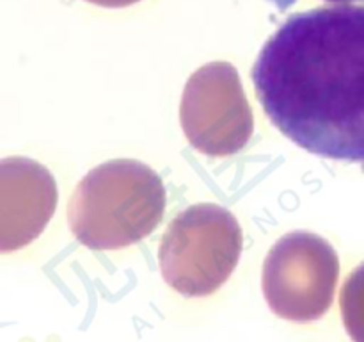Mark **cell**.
<instances>
[{
  "label": "cell",
  "mask_w": 364,
  "mask_h": 342,
  "mask_svg": "<svg viewBox=\"0 0 364 342\" xmlns=\"http://www.w3.org/2000/svg\"><path fill=\"white\" fill-rule=\"evenodd\" d=\"M242 228L233 214L215 203H199L171 221L160 244L164 280L188 298L215 292L237 267Z\"/></svg>",
  "instance_id": "obj_3"
},
{
  "label": "cell",
  "mask_w": 364,
  "mask_h": 342,
  "mask_svg": "<svg viewBox=\"0 0 364 342\" xmlns=\"http://www.w3.org/2000/svg\"><path fill=\"white\" fill-rule=\"evenodd\" d=\"M338 259L329 242L309 232H291L274 244L263 264V294L274 314L308 323L333 301Z\"/></svg>",
  "instance_id": "obj_4"
},
{
  "label": "cell",
  "mask_w": 364,
  "mask_h": 342,
  "mask_svg": "<svg viewBox=\"0 0 364 342\" xmlns=\"http://www.w3.org/2000/svg\"><path fill=\"white\" fill-rule=\"evenodd\" d=\"M57 184L43 164L27 157L0 159V253L38 239L57 207Z\"/></svg>",
  "instance_id": "obj_6"
},
{
  "label": "cell",
  "mask_w": 364,
  "mask_h": 342,
  "mask_svg": "<svg viewBox=\"0 0 364 342\" xmlns=\"http://www.w3.org/2000/svg\"><path fill=\"white\" fill-rule=\"evenodd\" d=\"M263 110L301 148L364 162V7L295 13L252 66Z\"/></svg>",
  "instance_id": "obj_1"
},
{
  "label": "cell",
  "mask_w": 364,
  "mask_h": 342,
  "mask_svg": "<svg viewBox=\"0 0 364 342\" xmlns=\"http://www.w3.org/2000/svg\"><path fill=\"white\" fill-rule=\"evenodd\" d=\"M166 200L155 170L139 160H109L78 182L68 221L85 248L119 249L141 242L159 227Z\"/></svg>",
  "instance_id": "obj_2"
},
{
  "label": "cell",
  "mask_w": 364,
  "mask_h": 342,
  "mask_svg": "<svg viewBox=\"0 0 364 342\" xmlns=\"http://www.w3.org/2000/svg\"><path fill=\"white\" fill-rule=\"evenodd\" d=\"M327 2H336V4H345V2H364V0H327Z\"/></svg>",
  "instance_id": "obj_8"
},
{
  "label": "cell",
  "mask_w": 364,
  "mask_h": 342,
  "mask_svg": "<svg viewBox=\"0 0 364 342\" xmlns=\"http://www.w3.org/2000/svg\"><path fill=\"white\" fill-rule=\"evenodd\" d=\"M92 4H100V6H107V7H121V6H128V4H134L135 0H91Z\"/></svg>",
  "instance_id": "obj_7"
},
{
  "label": "cell",
  "mask_w": 364,
  "mask_h": 342,
  "mask_svg": "<svg viewBox=\"0 0 364 342\" xmlns=\"http://www.w3.org/2000/svg\"><path fill=\"white\" fill-rule=\"evenodd\" d=\"M180 120L188 142L208 157L240 152L255 130L238 71L230 63L199 68L185 86Z\"/></svg>",
  "instance_id": "obj_5"
}]
</instances>
